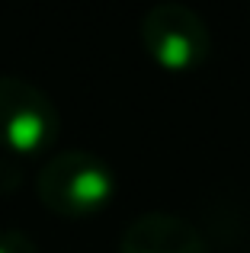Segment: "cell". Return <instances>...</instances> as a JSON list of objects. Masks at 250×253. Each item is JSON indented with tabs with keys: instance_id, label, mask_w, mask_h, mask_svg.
I'll return each mask as SVG.
<instances>
[{
	"instance_id": "1",
	"label": "cell",
	"mask_w": 250,
	"mask_h": 253,
	"mask_svg": "<svg viewBox=\"0 0 250 253\" xmlns=\"http://www.w3.org/2000/svg\"><path fill=\"white\" fill-rule=\"evenodd\" d=\"M36 192L51 215L87 218L113 202L116 176L109 164L90 151H61L42 164Z\"/></svg>"
},
{
	"instance_id": "2",
	"label": "cell",
	"mask_w": 250,
	"mask_h": 253,
	"mask_svg": "<svg viewBox=\"0 0 250 253\" xmlns=\"http://www.w3.org/2000/svg\"><path fill=\"white\" fill-rule=\"evenodd\" d=\"M141 45L157 68L186 74L208 61L212 32L193 6L164 0L141 16Z\"/></svg>"
},
{
	"instance_id": "3",
	"label": "cell",
	"mask_w": 250,
	"mask_h": 253,
	"mask_svg": "<svg viewBox=\"0 0 250 253\" xmlns=\"http://www.w3.org/2000/svg\"><path fill=\"white\" fill-rule=\"evenodd\" d=\"M61 119L48 93L13 74H0V148L16 157L45 154L58 141Z\"/></svg>"
},
{
	"instance_id": "4",
	"label": "cell",
	"mask_w": 250,
	"mask_h": 253,
	"mask_svg": "<svg viewBox=\"0 0 250 253\" xmlns=\"http://www.w3.org/2000/svg\"><path fill=\"white\" fill-rule=\"evenodd\" d=\"M119 253H208V244L186 218L148 211L122 231Z\"/></svg>"
},
{
	"instance_id": "5",
	"label": "cell",
	"mask_w": 250,
	"mask_h": 253,
	"mask_svg": "<svg viewBox=\"0 0 250 253\" xmlns=\"http://www.w3.org/2000/svg\"><path fill=\"white\" fill-rule=\"evenodd\" d=\"M0 253H39L36 241L19 228H3L0 231Z\"/></svg>"
}]
</instances>
